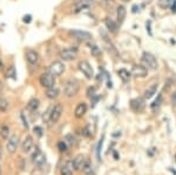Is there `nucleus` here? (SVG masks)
<instances>
[{
	"instance_id": "nucleus-1",
	"label": "nucleus",
	"mask_w": 176,
	"mask_h": 175,
	"mask_svg": "<svg viewBox=\"0 0 176 175\" xmlns=\"http://www.w3.org/2000/svg\"><path fill=\"white\" fill-rule=\"evenodd\" d=\"M141 62H142V65H143L146 68L152 69V71H156L157 67H159V64H157L156 58H155L152 53H148V52H143V53H142Z\"/></svg>"
},
{
	"instance_id": "nucleus-2",
	"label": "nucleus",
	"mask_w": 176,
	"mask_h": 175,
	"mask_svg": "<svg viewBox=\"0 0 176 175\" xmlns=\"http://www.w3.org/2000/svg\"><path fill=\"white\" fill-rule=\"evenodd\" d=\"M79 90H80L79 82L75 80V79H69V80L66 81V83H65L64 94H65L67 98H72V96H75V95L79 93Z\"/></svg>"
},
{
	"instance_id": "nucleus-3",
	"label": "nucleus",
	"mask_w": 176,
	"mask_h": 175,
	"mask_svg": "<svg viewBox=\"0 0 176 175\" xmlns=\"http://www.w3.org/2000/svg\"><path fill=\"white\" fill-rule=\"evenodd\" d=\"M39 80H40V85L42 87H45V88H51V87H53L55 85V77L49 72L42 73Z\"/></svg>"
},
{
	"instance_id": "nucleus-4",
	"label": "nucleus",
	"mask_w": 176,
	"mask_h": 175,
	"mask_svg": "<svg viewBox=\"0 0 176 175\" xmlns=\"http://www.w3.org/2000/svg\"><path fill=\"white\" fill-rule=\"evenodd\" d=\"M79 69L82 72V74L87 78V79H92L94 78V71H93V67L91 66V64L86 60H82L79 62Z\"/></svg>"
},
{
	"instance_id": "nucleus-5",
	"label": "nucleus",
	"mask_w": 176,
	"mask_h": 175,
	"mask_svg": "<svg viewBox=\"0 0 176 175\" xmlns=\"http://www.w3.org/2000/svg\"><path fill=\"white\" fill-rule=\"evenodd\" d=\"M32 160H33V164L39 168H41L46 164V156L39 148H35V152L32 154Z\"/></svg>"
},
{
	"instance_id": "nucleus-6",
	"label": "nucleus",
	"mask_w": 176,
	"mask_h": 175,
	"mask_svg": "<svg viewBox=\"0 0 176 175\" xmlns=\"http://www.w3.org/2000/svg\"><path fill=\"white\" fill-rule=\"evenodd\" d=\"M69 35L72 38L80 40V41H87V40H91L93 36L89 32H86V31H79V30H74V31H69Z\"/></svg>"
},
{
	"instance_id": "nucleus-7",
	"label": "nucleus",
	"mask_w": 176,
	"mask_h": 175,
	"mask_svg": "<svg viewBox=\"0 0 176 175\" xmlns=\"http://www.w3.org/2000/svg\"><path fill=\"white\" fill-rule=\"evenodd\" d=\"M49 73L53 74L54 77H60L62 73L65 72V65L64 62L61 61H53L51 65H49Z\"/></svg>"
},
{
	"instance_id": "nucleus-8",
	"label": "nucleus",
	"mask_w": 176,
	"mask_h": 175,
	"mask_svg": "<svg viewBox=\"0 0 176 175\" xmlns=\"http://www.w3.org/2000/svg\"><path fill=\"white\" fill-rule=\"evenodd\" d=\"M19 146V136L18 135H11L7 140V145H6V148H7V152L9 154H14L17 148Z\"/></svg>"
},
{
	"instance_id": "nucleus-9",
	"label": "nucleus",
	"mask_w": 176,
	"mask_h": 175,
	"mask_svg": "<svg viewBox=\"0 0 176 175\" xmlns=\"http://www.w3.org/2000/svg\"><path fill=\"white\" fill-rule=\"evenodd\" d=\"M77 57H78V51L75 48H65L60 52V58L65 61L74 60Z\"/></svg>"
},
{
	"instance_id": "nucleus-10",
	"label": "nucleus",
	"mask_w": 176,
	"mask_h": 175,
	"mask_svg": "<svg viewBox=\"0 0 176 175\" xmlns=\"http://www.w3.org/2000/svg\"><path fill=\"white\" fill-rule=\"evenodd\" d=\"M130 74L135 78H146L148 74V69L143 65H134Z\"/></svg>"
},
{
	"instance_id": "nucleus-11",
	"label": "nucleus",
	"mask_w": 176,
	"mask_h": 175,
	"mask_svg": "<svg viewBox=\"0 0 176 175\" xmlns=\"http://www.w3.org/2000/svg\"><path fill=\"white\" fill-rule=\"evenodd\" d=\"M62 112H64V108H62L61 104H56L55 106L52 107V114H51V122L55 123L59 121V119L62 115Z\"/></svg>"
},
{
	"instance_id": "nucleus-12",
	"label": "nucleus",
	"mask_w": 176,
	"mask_h": 175,
	"mask_svg": "<svg viewBox=\"0 0 176 175\" xmlns=\"http://www.w3.org/2000/svg\"><path fill=\"white\" fill-rule=\"evenodd\" d=\"M91 5H92V0H75L73 12L74 13H79L82 9L88 8Z\"/></svg>"
},
{
	"instance_id": "nucleus-13",
	"label": "nucleus",
	"mask_w": 176,
	"mask_h": 175,
	"mask_svg": "<svg viewBox=\"0 0 176 175\" xmlns=\"http://www.w3.org/2000/svg\"><path fill=\"white\" fill-rule=\"evenodd\" d=\"M130 108L134 112H137V113L142 112L144 109V101H143V99H141V98L133 99L130 101Z\"/></svg>"
},
{
	"instance_id": "nucleus-14",
	"label": "nucleus",
	"mask_w": 176,
	"mask_h": 175,
	"mask_svg": "<svg viewBox=\"0 0 176 175\" xmlns=\"http://www.w3.org/2000/svg\"><path fill=\"white\" fill-rule=\"evenodd\" d=\"M21 148H22V152L24 153H30L32 151V149L34 148V141L32 139V136L27 135L26 137H25L22 143H21Z\"/></svg>"
},
{
	"instance_id": "nucleus-15",
	"label": "nucleus",
	"mask_w": 176,
	"mask_h": 175,
	"mask_svg": "<svg viewBox=\"0 0 176 175\" xmlns=\"http://www.w3.org/2000/svg\"><path fill=\"white\" fill-rule=\"evenodd\" d=\"M26 60L31 65H36L38 61H39V54H38V52H35L34 49H27L26 51Z\"/></svg>"
},
{
	"instance_id": "nucleus-16",
	"label": "nucleus",
	"mask_w": 176,
	"mask_h": 175,
	"mask_svg": "<svg viewBox=\"0 0 176 175\" xmlns=\"http://www.w3.org/2000/svg\"><path fill=\"white\" fill-rule=\"evenodd\" d=\"M105 25H106V28L108 30V32L113 33V34H116L119 31V26L118 24L113 20L112 18H106L105 19Z\"/></svg>"
},
{
	"instance_id": "nucleus-17",
	"label": "nucleus",
	"mask_w": 176,
	"mask_h": 175,
	"mask_svg": "<svg viewBox=\"0 0 176 175\" xmlns=\"http://www.w3.org/2000/svg\"><path fill=\"white\" fill-rule=\"evenodd\" d=\"M86 161H87V159H86L85 155H82V154L78 155L77 158L73 160L74 169H75V170H82V168H83V166H85V164H86Z\"/></svg>"
},
{
	"instance_id": "nucleus-18",
	"label": "nucleus",
	"mask_w": 176,
	"mask_h": 175,
	"mask_svg": "<svg viewBox=\"0 0 176 175\" xmlns=\"http://www.w3.org/2000/svg\"><path fill=\"white\" fill-rule=\"evenodd\" d=\"M73 170H74V165H73V160H68L66 161L64 166L61 167V175H73Z\"/></svg>"
},
{
	"instance_id": "nucleus-19",
	"label": "nucleus",
	"mask_w": 176,
	"mask_h": 175,
	"mask_svg": "<svg viewBox=\"0 0 176 175\" xmlns=\"http://www.w3.org/2000/svg\"><path fill=\"white\" fill-rule=\"evenodd\" d=\"M103 42H105V47H106V49L107 51L112 54V55H114V57H119V52H118V49L115 48V46L113 45L108 39H107V36L105 35L103 36Z\"/></svg>"
},
{
	"instance_id": "nucleus-20",
	"label": "nucleus",
	"mask_w": 176,
	"mask_h": 175,
	"mask_svg": "<svg viewBox=\"0 0 176 175\" xmlns=\"http://www.w3.org/2000/svg\"><path fill=\"white\" fill-rule=\"evenodd\" d=\"M86 112H87V105H86L85 102H81V104H79V105L77 106V108H75L74 115H75V118L80 119V118H82V116L86 114Z\"/></svg>"
},
{
	"instance_id": "nucleus-21",
	"label": "nucleus",
	"mask_w": 176,
	"mask_h": 175,
	"mask_svg": "<svg viewBox=\"0 0 176 175\" xmlns=\"http://www.w3.org/2000/svg\"><path fill=\"white\" fill-rule=\"evenodd\" d=\"M157 87H159V83H153L152 86H149L148 88L144 91V98L146 99H150V98H153L154 96V94L156 93V91H157Z\"/></svg>"
},
{
	"instance_id": "nucleus-22",
	"label": "nucleus",
	"mask_w": 176,
	"mask_h": 175,
	"mask_svg": "<svg viewBox=\"0 0 176 175\" xmlns=\"http://www.w3.org/2000/svg\"><path fill=\"white\" fill-rule=\"evenodd\" d=\"M59 94H60V91L55 86L51 87V88H47V91H46V96L48 99H55L59 96Z\"/></svg>"
},
{
	"instance_id": "nucleus-23",
	"label": "nucleus",
	"mask_w": 176,
	"mask_h": 175,
	"mask_svg": "<svg viewBox=\"0 0 176 175\" xmlns=\"http://www.w3.org/2000/svg\"><path fill=\"white\" fill-rule=\"evenodd\" d=\"M126 14H127V11H126V7L124 6H119L118 7V13H116V15H118V21L120 22V24H122L123 21H124V19H126Z\"/></svg>"
},
{
	"instance_id": "nucleus-24",
	"label": "nucleus",
	"mask_w": 176,
	"mask_h": 175,
	"mask_svg": "<svg viewBox=\"0 0 176 175\" xmlns=\"http://www.w3.org/2000/svg\"><path fill=\"white\" fill-rule=\"evenodd\" d=\"M39 106H40L39 100H38V99H32V100H30L28 104H27V109L31 110V112H35L38 108H39Z\"/></svg>"
},
{
	"instance_id": "nucleus-25",
	"label": "nucleus",
	"mask_w": 176,
	"mask_h": 175,
	"mask_svg": "<svg viewBox=\"0 0 176 175\" xmlns=\"http://www.w3.org/2000/svg\"><path fill=\"white\" fill-rule=\"evenodd\" d=\"M118 74H119V77H120L124 82L129 81L130 75H132V74H130L127 69H126V68H121V69H119V71H118Z\"/></svg>"
},
{
	"instance_id": "nucleus-26",
	"label": "nucleus",
	"mask_w": 176,
	"mask_h": 175,
	"mask_svg": "<svg viewBox=\"0 0 176 175\" xmlns=\"http://www.w3.org/2000/svg\"><path fill=\"white\" fill-rule=\"evenodd\" d=\"M6 78L7 79H13V80L17 79V71H15V67L13 65H11L7 68V71H6Z\"/></svg>"
},
{
	"instance_id": "nucleus-27",
	"label": "nucleus",
	"mask_w": 176,
	"mask_h": 175,
	"mask_svg": "<svg viewBox=\"0 0 176 175\" xmlns=\"http://www.w3.org/2000/svg\"><path fill=\"white\" fill-rule=\"evenodd\" d=\"M0 137H1L3 140H8L9 128H8V126H6V125H4V126H1V128H0Z\"/></svg>"
},
{
	"instance_id": "nucleus-28",
	"label": "nucleus",
	"mask_w": 176,
	"mask_h": 175,
	"mask_svg": "<svg viewBox=\"0 0 176 175\" xmlns=\"http://www.w3.org/2000/svg\"><path fill=\"white\" fill-rule=\"evenodd\" d=\"M82 172H83L86 175H89V174L93 173V167H92V164H91L89 160L86 161V164H85V166H83V168H82Z\"/></svg>"
},
{
	"instance_id": "nucleus-29",
	"label": "nucleus",
	"mask_w": 176,
	"mask_h": 175,
	"mask_svg": "<svg viewBox=\"0 0 176 175\" xmlns=\"http://www.w3.org/2000/svg\"><path fill=\"white\" fill-rule=\"evenodd\" d=\"M82 134H83L85 136H87V137H91V136L94 135V132H93V129H92V127H91V125H87V126L82 129Z\"/></svg>"
},
{
	"instance_id": "nucleus-30",
	"label": "nucleus",
	"mask_w": 176,
	"mask_h": 175,
	"mask_svg": "<svg viewBox=\"0 0 176 175\" xmlns=\"http://www.w3.org/2000/svg\"><path fill=\"white\" fill-rule=\"evenodd\" d=\"M75 137L73 134H67L66 137H65V142L67 143V146H74L75 145Z\"/></svg>"
},
{
	"instance_id": "nucleus-31",
	"label": "nucleus",
	"mask_w": 176,
	"mask_h": 175,
	"mask_svg": "<svg viewBox=\"0 0 176 175\" xmlns=\"http://www.w3.org/2000/svg\"><path fill=\"white\" fill-rule=\"evenodd\" d=\"M89 49H91V53H92L93 57H99L100 54H101V49H100L96 45H91Z\"/></svg>"
},
{
	"instance_id": "nucleus-32",
	"label": "nucleus",
	"mask_w": 176,
	"mask_h": 175,
	"mask_svg": "<svg viewBox=\"0 0 176 175\" xmlns=\"http://www.w3.org/2000/svg\"><path fill=\"white\" fill-rule=\"evenodd\" d=\"M87 96L89 98V99H93L94 96H96V88H95L94 86L88 87V90H87Z\"/></svg>"
},
{
	"instance_id": "nucleus-33",
	"label": "nucleus",
	"mask_w": 176,
	"mask_h": 175,
	"mask_svg": "<svg viewBox=\"0 0 176 175\" xmlns=\"http://www.w3.org/2000/svg\"><path fill=\"white\" fill-rule=\"evenodd\" d=\"M8 106H9V104H8L7 100L0 99V110H1V112H6L8 109Z\"/></svg>"
},
{
	"instance_id": "nucleus-34",
	"label": "nucleus",
	"mask_w": 176,
	"mask_h": 175,
	"mask_svg": "<svg viewBox=\"0 0 176 175\" xmlns=\"http://www.w3.org/2000/svg\"><path fill=\"white\" fill-rule=\"evenodd\" d=\"M51 114H52V107H51V108H48V110L44 114V116H42L44 122H46V123L51 122Z\"/></svg>"
},
{
	"instance_id": "nucleus-35",
	"label": "nucleus",
	"mask_w": 176,
	"mask_h": 175,
	"mask_svg": "<svg viewBox=\"0 0 176 175\" xmlns=\"http://www.w3.org/2000/svg\"><path fill=\"white\" fill-rule=\"evenodd\" d=\"M161 104H162V94H159V96H157V99L155 100V101L150 105V107H152L153 109H155L156 107H160L161 106Z\"/></svg>"
},
{
	"instance_id": "nucleus-36",
	"label": "nucleus",
	"mask_w": 176,
	"mask_h": 175,
	"mask_svg": "<svg viewBox=\"0 0 176 175\" xmlns=\"http://www.w3.org/2000/svg\"><path fill=\"white\" fill-rule=\"evenodd\" d=\"M171 4H173V0H159V5L162 8H167V7L171 6Z\"/></svg>"
},
{
	"instance_id": "nucleus-37",
	"label": "nucleus",
	"mask_w": 176,
	"mask_h": 175,
	"mask_svg": "<svg viewBox=\"0 0 176 175\" xmlns=\"http://www.w3.org/2000/svg\"><path fill=\"white\" fill-rule=\"evenodd\" d=\"M58 148H59L60 152H66L67 151V143L65 141H60L58 143Z\"/></svg>"
},
{
	"instance_id": "nucleus-38",
	"label": "nucleus",
	"mask_w": 176,
	"mask_h": 175,
	"mask_svg": "<svg viewBox=\"0 0 176 175\" xmlns=\"http://www.w3.org/2000/svg\"><path fill=\"white\" fill-rule=\"evenodd\" d=\"M22 21H24L25 24H30V22L32 21V15H31V14L24 15V17H22Z\"/></svg>"
},
{
	"instance_id": "nucleus-39",
	"label": "nucleus",
	"mask_w": 176,
	"mask_h": 175,
	"mask_svg": "<svg viewBox=\"0 0 176 175\" xmlns=\"http://www.w3.org/2000/svg\"><path fill=\"white\" fill-rule=\"evenodd\" d=\"M150 24H152V21L148 20V21L146 22V27H147V32H148V34H149L150 36H153V32H152V28H150Z\"/></svg>"
},
{
	"instance_id": "nucleus-40",
	"label": "nucleus",
	"mask_w": 176,
	"mask_h": 175,
	"mask_svg": "<svg viewBox=\"0 0 176 175\" xmlns=\"http://www.w3.org/2000/svg\"><path fill=\"white\" fill-rule=\"evenodd\" d=\"M33 131H34V133H35L38 136H41V135H42V128L39 127V126H35Z\"/></svg>"
},
{
	"instance_id": "nucleus-41",
	"label": "nucleus",
	"mask_w": 176,
	"mask_h": 175,
	"mask_svg": "<svg viewBox=\"0 0 176 175\" xmlns=\"http://www.w3.org/2000/svg\"><path fill=\"white\" fill-rule=\"evenodd\" d=\"M20 116H21V120H22V122H24V127L26 128V129H28V123H27V120L25 119V115H24V114H21Z\"/></svg>"
},
{
	"instance_id": "nucleus-42",
	"label": "nucleus",
	"mask_w": 176,
	"mask_h": 175,
	"mask_svg": "<svg viewBox=\"0 0 176 175\" xmlns=\"http://www.w3.org/2000/svg\"><path fill=\"white\" fill-rule=\"evenodd\" d=\"M171 11H173V13H176V0H173V4H171Z\"/></svg>"
},
{
	"instance_id": "nucleus-43",
	"label": "nucleus",
	"mask_w": 176,
	"mask_h": 175,
	"mask_svg": "<svg viewBox=\"0 0 176 175\" xmlns=\"http://www.w3.org/2000/svg\"><path fill=\"white\" fill-rule=\"evenodd\" d=\"M171 101H173V104H176V92H174V94L171 96Z\"/></svg>"
},
{
	"instance_id": "nucleus-44",
	"label": "nucleus",
	"mask_w": 176,
	"mask_h": 175,
	"mask_svg": "<svg viewBox=\"0 0 176 175\" xmlns=\"http://www.w3.org/2000/svg\"><path fill=\"white\" fill-rule=\"evenodd\" d=\"M3 69H4V64H3V61L0 60V72H1Z\"/></svg>"
},
{
	"instance_id": "nucleus-45",
	"label": "nucleus",
	"mask_w": 176,
	"mask_h": 175,
	"mask_svg": "<svg viewBox=\"0 0 176 175\" xmlns=\"http://www.w3.org/2000/svg\"><path fill=\"white\" fill-rule=\"evenodd\" d=\"M136 12H137V6L134 5V6H133V13H136Z\"/></svg>"
},
{
	"instance_id": "nucleus-46",
	"label": "nucleus",
	"mask_w": 176,
	"mask_h": 175,
	"mask_svg": "<svg viewBox=\"0 0 176 175\" xmlns=\"http://www.w3.org/2000/svg\"><path fill=\"white\" fill-rule=\"evenodd\" d=\"M113 135H114V136H118V135H121V133H114Z\"/></svg>"
},
{
	"instance_id": "nucleus-47",
	"label": "nucleus",
	"mask_w": 176,
	"mask_h": 175,
	"mask_svg": "<svg viewBox=\"0 0 176 175\" xmlns=\"http://www.w3.org/2000/svg\"><path fill=\"white\" fill-rule=\"evenodd\" d=\"M123 1H129V0H123Z\"/></svg>"
},
{
	"instance_id": "nucleus-48",
	"label": "nucleus",
	"mask_w": 176,
	"mask_h": 175,
	"mask_svg": "<svg viewBox=\"0 0 176 175\" xmlns=\"http://www.w3.org/2000/svg\"><path fill=\"white\" fill-rule=\"evenodd\" d=\"M175 158H176V156H175Z\"/></svg>"
}]
</instances>
